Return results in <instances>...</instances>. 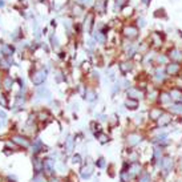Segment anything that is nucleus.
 <instances>
[{
	"label": "nucleus",
	"instance_id": "nucleus-26",
	"mask_svg": "<svg viewBox=\"0 0 182 182\" xmlns=\"http://www.w3.org/2000/svg\"><path fill=\"white\" fill-rule=\"evenodd\" d=\"M118 177H120V182H136L134 178L130 177V175L128 174L125 170H120V174H118Z\"/></svg>",
	"mask_w": 182,
	"mask_h": 182
},
{
	"label": "nucleus",
	"instance_id": "nucleus-39",
	"mask_svg": "<svg viewBox=\"0 0 182 182\" xmlns=\"http://www.w3.org/2000/svg\"><path fill=\"white\" fill-rule=\"evenodd\" d=\"M177 169L180 170V172H182V154L178 157V160H177Z\"/></svg>",
	"mask_w": 182,
	"mask_h": 182
},
{
	"label": "nucleus",
	"instance_id": "nucleus-41",
	"mask_svg": "<svg viewBox=\"0 0 182 182\" xmlns=\"http://www.w3.org/2000/svg\"><path fill=\"white\" fill-rule=\"evenodd\" d=\"M0 104H1L4 108L8 105V104H7V101H5V97H4V96H3V95H0Z\"/></svg>",
	"mask_w": 182,
	"mask_h": 182
},
{
	"label": "nucleus",
	"instance_id": "nucleus-20",
	"mask_svg": "<svg viewBox=\"0 0 182 182\" xmlns=\"http://www.w3.org/2000/svg\"><path fill=\"white\" fill-rule=\"evenodd\" d=\"M12 141L15 142V144H18L19 146H23V148H28L31 145L29 141H28L25 137H23V136H13Z\"/></svg>",
	"mask_w": 182,
	"mask_h": 182
},
{
	"label": "nucleus",
	"instance_id": "nucleus-32",
	"mask_svg": "<svg viewBox=\"0 0 182 182\" xmlns=\"http://www.w3.org/2000/svg\"><path fill=\"white\" fill-rule=\"evenodd\" d=\"M95 166H97V169H105L106 166V160L104 157H98L95 162Z\"/></svg>",
	"mask_w": 182,
	"mask_h": 182
},
{
	"label": "nucleus",
	"instance_id": "nucleus-19",
	"mask_svg": "<svg viewBox=\"0 0 182 182\" xmlns=\"http://www.w3.org/2000/svg\"><path fill=\"white\" fill-rule=\"evenodd\" d=\"M138 106H140V101L134 100V98H128L124 101V108L128 110H137Z\"/></svg>",
	"mask_w": 182,
	"mask_h": 182
},
{
	"label": "nucleus",
	"instance_id": "nucleus-3",
	"mask_svg": "<svg viewBox=\"0 0 182 182\" xmlns=\"http://www.w3.org/2000/svg\"><path fill=\"white\" fill-rule=\"evenodd\" d=\"M166 154V150L164 149V148L161 146H152L150 148V157H149V161H148V164H150L153 167L156 166V165L158 164L162 157Z\"/></svg>",
	"mask_w": 182,
	"mask_h": 182
},
{
	"label": "nucleus",
	"instance_id": "nucleus-18",
	"mask_svg": "<svg viewBox=\"0 0 182 182\" xmlns=\"http://www.w3.org/2000/svg\"><path fill=\"white\" fill-rule=\"evenodd\" d=\"M44 170L48 174H53L56 170V161L53 158H45L44 160Z\"/></svg>",
	"mask_w": 182,
	"mask_h": 182
},
{
	"label": "nucleus",
	"instance_id": "nucleus-4",
	"mask_svg": "<svg viewBox=\"0 0 182 182\" xmlns=\"http://www.w3.org/2000/svg\"><path fill=\"white\" fill-rule=\"evenodd\" d=\"M172 122H173V114L170 112H167V110H165V112L161 114V117L154 122L156 124L154 126H157V128H167Z\"/></svg>",
	"mask_w": 182,
	"mask_h": 182
},
{
	"label": "nucleus",
	"instance_id": "nucleus-28",
	"mask_svg": "<svg viewBox=\"0 0 182 182\" xmlns=\"http://www.w3.org/2000/svg\"><path fill=\"white\" fill-rule=\"evenodd\" d=\"M148 118H145V116L142 114V113H140V114H136L134 116V120H133V122H134L136 126H144L145 121H146Z\"/></svg>",
	"mask_w": 182,
	"mask_h": 182
},
{
	"label": "nucleus",
	"instance_id": "nucleus-16",
	"mask_svg": "<svg viewBox=\"0 0 182 182\" xmlns=\"http://www.w3.org/2000/svg\"><path fill=\"white\" fill-rule=\"evenodd\" d=\"M124 36L126 39H129V40L136 39L138 36V29L136 27H133V25H128V27L124 28Z\"/></svg>",
	"mask_w": 182,
	"mask_h": 182
},
{
	"label": "nucleus",
	"instance_id": "nucleus-11",
	"mask_svg": "<svg viewBox=\"0 0 182 182\" xmlns=\"http://www.w3.org/2000/svg\"><path fill=\"white\" fill-rule=\"evenodd\" d=\"M167 57H169L170 61H174V62H182V49L180 48H172L167 53Z\"/></svg>",
	"mask_w": 182,
	"mask_h": 182
},
{
	"label": "nucleus",
	"instance_id": "nucleus-42",
	"mask_svg": "<svg viewBox=\"0 0 182 182\" xmlns=\"http://www.w3.org/2000/svg\"><path fill=\"white\" fill-rule=\"evenodd\" d=\"M52 43H53V47H59V41H57V39H56L55 37V36H53V37H52Z\"/></svg>",
	"mask_w": 182,
	"mask_h": 182
},
{
	"label": "nucleus",
	"instance_id": "nucleus-46",
	"mask_svg": "<svg viewBox=\"0 0 182 182\" xmlns=\"http://www.w3.org/2000/svg\"><path fill=\"white\" fill-rule=\"evenodd\" d=\"M93 182H100V180H98V178H95V180H93Z\"/></svg>",
	"mask_w": 182,
	"mask_h": 182
},
{
	"label": "nucleus",
	"instance_id": "nucleus-15",
	"mask_svg": "<svg viewBox=\"0 0 182 182\" xmlns=\"http://www.w3.org/2000/svg\"><path fill=\"white\" fill-rule=\"evenodd\" d=\"M126 152H128V157H126L128 162H138V161H141V152L140 150L128 149Z\"/></svg>",
	"mask_w": 182,
	"mask_h": 182
},
{
	"label": "nucleus",
	"instance_id": "nucleus-40",
	"mask_svg": "<svg viewBox=\"0 0 182 182\" xmlns=\"http://www.w3.org/2000/svg\"><path fill=\"white\" fill-rule=\"evenodd\" d=\"M4 85H5V88H11V85H12V80H11L10 77L5 79V80H4Z\"/></svg>",
	"mask_w": 182,
	"mask_h": 182
},
{
	"label": "nucleus",
	"instance_id": "nucleus-27",
	"mask_svg": "<svg viewBox=\"0 0 182 182\" xmlns=\"http://www.w3.org/2000/svg\"><path fill=\"white\" fill-rule=\"evenodd\" d=\"M96 98H97V93L92 89H87V92H85V100L88 102H93V101H96Z\"/></svg>",
	"mask_w": 182,
	"mask_h": 182
},
{
	"label": "nucleus",
	"instance_id": "nucleus-2",
	"mask_svg": "<svg viewBox=\"0 0 182 182\" xmlns=\"http://www.w3.org/2000/svg\"><path fill=\"white\" fill-rule=\"evenodd\" d=\"M145 141H146V136L142 132H137V130L129 132L125 136V148L126 149H137Z\"/></svg>",
	"mask_w": 182,
	"mask_h": 182
},
{
	"label": "nucleus",
	"instance_id": "nucleus-1",
	"mask_svg": "<svg viewBox=\"0 0 182 182\" xmlns=\"http://www.w3.org/2000/svg\"><path fill=\"white\" fill-rule=\"evenodd\" d=\"M154 169L158 172V175L161 177V180H167L177 170V160L170 153H166L162 157V160L154 166Z\"/></svg>",
	"mask_w": 182,
	"mask_h": 182
},
{
	"label": "nucleus",
	"instance_id": "nucleus-12",
	"mask_svg": "<svg viewBox=\"0 0 182 182\" xmlns=\"http://www.w3.org/2000/svg\"><path fill=\"white\" fill-rule=\"evenodd\" d=\"M93 172H95V166L90 164H87L80 169V177L82 180H89L93 175Z\"/></svg>",
	"mask_w": 182,
	"mask_h": 182
},
{
	"label": "nucleus",
	"instance_id": "nucleus-21",
	"mask_svg": "<svg viewBox=\"0 0 182 182\" xmlns=\"http://www.w3.org/2000/svg\"><path fill=\"white\" fill-rule=\"evenodd\" d=\"M33 169L37 174H40L41 172H44V160H40V158L35 157L33 158Z\"/></svg>",
	"mask_w": 182,
	"mask_h": 182
},
{
	"label": "nucleus",
	"instance_id": "nucleus-35",
	"mask_svg": "<svg viewBox=\"0 0 182 182\" xmlns=\"http://www.w3.org/2000/svg\"><path fill=\"white\" fill-rule=\"evenodd\" d=\"M81 162H82V158L79 153H76V154L72 156V164L73 165H79V164H81Z\"/></svg>",
	"mask_w": 182,
	"mask_h": 182
},
{
	"label": "nucleus",
	"instance_id": "nucleus-50",
	"mask_svg": "<svg viewBox=\"0 0 182 182\" xmlns=\"http://www.w3.org/2000/svg\"><path fill=\"white\" fill-rule=\"evenodd\" d=\"M181 121H182V120H181Z\"/></svg>",
	"mask_w": 182,
	"mask_h": 182
},
{
	"label": "nucleus",
	"instance_id": "nucleus-37",
	"mask_svg": "<svg viewBox=\"0 0 182 182\" xmlns=\"http://www.w3.org/2000/svg\"><path fill=\"white\" fill-rule=\"evenodd\" d=\"M92 21H93V16L88 15V20H85V27H87L88 31H90V27H92Z\"/></svg>",
	"mask_w": 182,
	"mask_h": 182
},
{
	"label": "nucleus",
	"instance_id": "nucleus-43",
	"mask_svg": "<svg viewBox=\"0 0 182 182\" xmlns=\"http://www.w3.org/2000/svg\"><path fill=\"white\" fill-rule=\"evenodd\" d=\"M124 4H125V0H117V7L118 8H121Z\"/></svg>",
	"mask_w": 182,
	"mask_h": 182
},
{
	"label": "nucleus",
	"instance_id": "nucleus-22",
	"mask_svg": "<svg viewBox=\"0 0 182 182\" xmlns=\"http://www.w3.org/2000/svg\"><path fill=\"white\" fill-rule=\"evenodd\" d=\"M169 93H170V96H172L173 101H181V98H182V89H180L178 87L172 88V89L169 90Z\"/></svg>",
	"mask_w": 182,
	"mask_h": 182
},
{
	"label": "nucleus",
	"instance_id": "nucleus-24",
	"mask_svg": "<svg viewBox=\"0 0 182 182\" xmlns=\"http://www.w3.org/2000/svg\"><path fill=\"white\" fill-rule=\"evenodd\" d=\"M37 97L49 100V98L52 97V95H51V92H49V89H48V88L41 87V88H39V89H37Z\"/></svg>",
	"mask_w": 182,
	"mask_h": 182
},
{
	"label": "nucleus",
	"instance_id": "nucleus-9",
	"mask_svg": "<svg viewBox=\"0 0 182 182\" xmlns=\"http://www.w3.org/2000/svg\"><path fill=\"white\" fill-rule=\"evenodd\" d=\"M167 77H169V76L166 75L165 69H162L161 67H157L154 69V72H153V80L157 82V84H162Z\"/></svg>",
	"mask_w": 182,
	"mask_h": 182
},
{
	"label": "nucleus",
	"instance_id": "nucleus-6",
	"mask_svg": "<svg viewBox=\"0 0 182 182\" xmlns=\"http://www.w3.org/2000/svg\"><path fill=\"white\" fill-rule=\"evenodd\" d=\"M126 96L128 98H134V100H142V98L145 97V93L144 90L141 89V88L138 87H130L129 89L126 90Z\"/></svg>",
	"mask_w": 182,
	"mask_h": 182
},
{
	"label": "nucleus",
	"instance_id": "nucleus-44",
	"mask_svg": "<svg viewBox=\"0 0 182 182\" xmlns=\"http://www.w3.org/2000/svg\"><path fill=\"white\" fill-rule=\"evenodd\" d=\"M145 24H146V23H145L144 19H140V20H138V25H140L141 28H142V27H145Z\"/></svg>",
	"mask_w": 182,
	"mask_h": 182
},
{
	"label": "nucleus",
	"instance_id": "nucleus-10",
	"mask_svg": "<svg viewBox=\"0 0 182 182\" xmlns=\"http://www.w3.org/2000/svg\"><path fill=\"white\" fill-rule=\"evenodd\" d=\"M45 79H47V70H44V69L36 70L32 75V82L35 85H41L45 81Z\"/></svg>",
	"mask_w": 182,
	"mask_h": 182
},
{
	"label": "nucleus",
	"instance_id": "nucleus-30",
	"mask_svg": "<svg viewBox=\"0 0 182 182\" xmlns=\"http://www.w3.org/2000/svg\"><path fill=\"white\" fill-rule=\"evenodd\" d=\"M96 137H97V140H98V142H100L101 145H105V144L109 142V136L105 134V133H98Z\"/></svg>",
	"mask_w": 182,
	"mask_h": 182
},
{
	"label": "nucleus",
	"instance_id": "nucleus-47",
	"mask_svg": "<svg viewBox=\"0 0 182 182\" xmlns=\"http://www.w3.org/2000/svg\"><path fill=\"white\" fill-rule=\"evenodd\" d=\"M142 1H144V3H145V4H146V3H148V0H142Z\"/></svg>",
	"mask_w": 182,
	"mask_h": 182
},
{
	"label": "nucleus",
	"instance_id": "nucleus-38",
	"mask_svg": "<svg viewBox=\"0 0 182 182\" xmlns=\"http://www.w3.org/2000/svg\"><path fill=\"white\" fill-rule=\"evenodd\" d=\"M32 182H45V178L43 177L41 174H37V175H35V177H33Z\"/></svg>",
	"mask_w": 182,
	"mask_h": 182
},
{
	"label": "nucleus",
	"instance_id": "nucleus-25",
	"mask_svg": "<svg viewBox=\"0 0 182 182\" xmlns=\"http://www.w3.org/2000/svg\"><path fill=\"white\" fill-rule=\"evenodd\" d=\"M43 148H44V145H43V141L40 140V138H37V140H36V141L32 144V153L36 156L37 153L41 152Z\"/></svg>",
	"mask_w": 182,
	"mask_h": 182
},
{
	"label": "nucleus",
	"instance_id": "nucleus-49",
	"mask_svg": "<svg viewBox=\"0 0 182 182\" xmlns=\"http://www.w3.org/2000/svg\"><path fill=\"white\" fill-rule=\"evenodd\" d=\"M157 182H160V181H157Z\"/></svg>",
	"mask_w": 182,
	"mask_h": 182
},
{
	"label": "nucleus",
	"instance_id": "nucleus-34",
	"mask_svg": "<svg viewBox=\"0 0 182 182\" xmlns=\"http://www.w3.org/2000/svg\"><path fill=\"white\" fill-rule=\"evenodd\" d=\"M95 40L98 41V43H101V44H104V43H105V36H104V33L96 32V33H95Z\"/></svg>",
	"mask_w": 182,
	"mask_h": 182
},
{
	"label": "nucleus",
	"instance_id": "nucleus-5",
	"mask_svg": "<svg viewBox=\"0 0 182 182\" xmlns=\"http://www.w3.org/2000/svg\"><path fill=\"white\" fill-rule=\"evenodd\" d=\"M181 69H182V65L180 62H174V61H169L166 64V67H165V72H166V75L170 76V77H172V76L180 75Z\"/></svg>",
	"mask_w": 182,
	"mask_h": 182
},
{
	"label": "nucleus",
	"instance_id": "nucleus-14",
	"mask_svg": "<svg viewBox=\"0 0 182 182\" xmlns=\"http://www.w3.org/2000/svg\"><path fill=\"white\" fill-rule=\"evenodd\" d=\"M136 182H154V177H153V172H150L149 169H148V166H146V169L144 170V172L140 174V177L137 178V181Z\"/></svg>",
	"mask_w": 182,
	"mask_h": 182
},
{
	"label": "nucleus",
	"instance_id": "nucleus-29",
	"mask_svg": "<svg viewBox=\"0 0 182 182\" xmlns=\"http://www.w3.org/2000/svg\"><path fill=\"white\" fill-rule=\"evenodd\" d=\"M154 60L158 65H166L169 62V57H167V55H156Z\"/></svg>",
	"mask_w": 182,
	"mask_h": 182
},
{
	"label": "nucleus",
	"instance_id": "nucleus-31",
	"mask_svg": "<svg viewBox=\"0 0 182 182\" xmlns=\"http://www.w3.org/2000/svg\"><path fill=\"white\" fill-rule=\"evenodd\" d=\"M158 95H160V92H158V90L152 89V92L148 93V100H149L150 102L157 101V100H158Z\"/></svg>",
	"mask_w": 182,
	"mask_h": 182
},
{
	"label": "nucleus",
	"instance_id": "nucleus-23",
	"mask_svg": "<svg viewBox=\"0 0 182 182\" xmlns=\"http://www.w3.org/2000/svg\"><path fill=\"white\" fill-rule=\"evenodd\" d=\"M133 67H134V65H133V62L130 61V60L122 61L121 64H120V70L124 73V75H126V73H129L130 70L133 69Z\"/></svg>",
	"mask_w": 182,
	"mask_h": 182
},
{
	"label": "nucleus",
	"instance_id": "nucleus-13",
	"mask_svg": "<svg viewBox=\"0 0 182 182\" xmlns=\"http://www.w3.org/2000/svg\"><path fill=\"white\" fill-rule=\"evenodd\" d=\"M167 112H170L173 116H181L182 117V102L174 101L167 106Z\"/></svg>",
	"mask_w": 182,
	"mask_h": 182
},
{
	"label": "nucleus",
	"instance_id": "nucleus-17",
	"mask_svg": "<svg viewBox=\"0 0 182 182\" xmlns=\"http://www.w3.org/2000/svg\"><path fill=\"white\" fill-rule=\"evenodd\" d=\"M75 146H76V140L72 137V136H69V137H67V140H65V144H64V150L67 154H72L73 150H75Z\"/></svg>",
	"mask_w": 182,
	"mask_h": 182
},
{
	"label": "nucleus",
	"instance_id": "nucleus-8",
	"mask_svg": "<svg viewBox=\"0 0 182 182\" xmlns=\"http://www.w3.org/2000/svg\"><path fill=\"white\" fill-rule=\"evenodd\" d=\"M165 112L164 108L161 106H154V108H150L149 109V113H148V121H152V122H156L158 118L161 117V114Z\"/></svg>",
	"mask_w": 182,
	"mask_h": 182
},
{
	"label": "nucleus",
	"instance_id": "nucleus-36",
	"mask_svg": "<svg viewBox=\"0 0 182 182\" xmlns=\"http://www.w3.org/2000/svg\"><path fill=\"white\" fill-rule=\"evenodd\" d=\"M1 51H3V53H4V55H12V52H13L12 47H10V45H7V44L3 45Z\"/></svg>",
	"mask_w": 182,
	"mask_h": 182
},
{
	"label": "nucleus",
	"instance_id": "nucleus-48",
	"mask_svg": "<svg viewBox=\"0 0 182 182\" xmlns=\"http://www.w3.org/2000/svg\"><path fill=\"white\" fill-rule=\"evenodd\" d=\"M181 102H182V98H181Z\"/></svg>",
	"mask_w": 182,
	"mask_h": 182
},
{
	"label": "nucleus",
	"instance_id": "nucleus-45",
	"mask_svg": "<svg viewBox=\"0 0 182 182\" xmlns=\"http://www.w3.org/2000/svg\"><path fill=\"white\" fill-rule=\"evenodd\" d=\"M51 182H60V181H59V180H57V178H55V177H53V178H52V180H51Z\"/></svg>",
	"mask_w": 182,
	"mask_h": 182
},
{
	"label": "nucleus",
	"instance_id": "nucleus-33",
	"mask_svg": "<svg viewBox=\"0 0 182 182\" xmlns=\"http://www.w3.org/2000/svg\"><path fill=\"white\" fill-rule=\"evenodd\" d=\"M152 43L154 44V47H160L162 45V39L158 33H153L152 35Z\"/></svg>",
	"mask_w": 182,
	"mask_h": 182
},
{
	"label": "nucleus",
	"instance_id": "nucleus-7",
	"mask_svg": "<svg viewBox=\"0 0 182 182\" xmlns=\"http://www.w3.org/2000/svg\"><path fill=\"white\" fill-rule=\"evenodd\" d=\"M158 104L161 105V106H169L172 102H174L173 101V98H172V96H170V93H169V90H161L160 92V95H158Z\"/></svg>",
	"mask_w": 182,
	"mask_h": 182
}]
</instances>
